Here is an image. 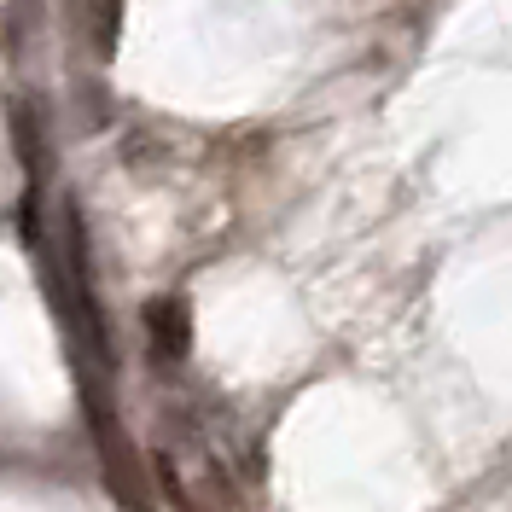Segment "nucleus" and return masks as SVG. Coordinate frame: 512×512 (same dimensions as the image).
I'll return each mask as SVG.
<instances>
[{
    "label": "nucleus",
    "mask_w": 512,
    "mask_h": 512,
    "mask_svg": "<svg viewBox=\"0 0 512 512\" xmlns=\"http://www.w3.org/2000/svg\"><path fill=\"white\" fill-rule=\"evenodd\" d=\"M152 326H158V350L163 355L187 350V315H181L175 303H152Z\"/></svg>",
    "instance_id": "obj_1"
}]
</instances>
